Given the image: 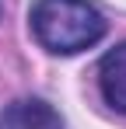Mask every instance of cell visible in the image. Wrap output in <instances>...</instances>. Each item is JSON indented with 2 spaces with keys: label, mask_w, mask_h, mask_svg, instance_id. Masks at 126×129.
I'll return each mask as SVG.
<instances>
[{
  "label": "cell",
  "mask_w": 126,
  "mask_h": 129,
  "mask_svg": "<svg viewBox=\"0 0 126 129\" xmlns=\"http://www.w3.org/2000/svg\"><path fill=\"white\" fill-rule=\"evenodd\" d=\"M98 87L109 108L126 112V42L109 49L98 63Z\"/></svg>",
  "instance_id": "3"
},
{
  "label": "cell",
  "mask_w": 126,
  "mask_h": 129,
  "mask_svg": "<svg viewBox=\"0 0 126 129\" xmlns=\"http://www.w3.org/2000/svg\"><path fill=\"white\" fill-rule=\"evenodd\" d=\"M0 129H63V119L42 98H21L0 112Z\"/></svg>",
  "instance_id": "2"
},
{
  "label": "cell",
  "mask_w": 126,
  "mask_h": 129,
  "mask_svg": "<svg viewBox=\"0 0 126 129\" xmlns=\"http://www.w3.org/2000/svg\"><path fill=\"white\" fill-rule=\"evenodd\" d=\"M28 21L39 45L56 56L84 52L109 31L105 14L88 0H35Z\"/></svg>",
  "instance_id": "1"
}]
</instances>
